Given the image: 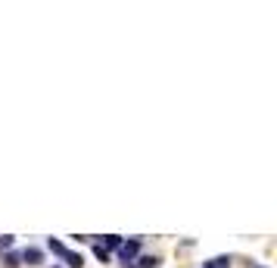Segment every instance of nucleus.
Segmentation results:
<instances>
[{"label":"nucleus","instance_id":"nucleus-1","mask_svg":"<svg viewBox=\"0 0 277 268\" xmlns=\"http://www.w3.org/2000/svg\"><path fill=\"white\" fill-rule=\"evenodd\" d=\"M47 246H50V253H57V256L69 265V268H81V265H84L81 253H72V249H69L66 243H60V240H53V237H50V240H47Z\"/></svg>","mask_w":277,"mask_h":268},{"label":"nucleus","instance_id":"nucleus-2","mask_svg":"<svg viewBox=\"0 0 277 268\" xmlns=\"http://www.w3.org/2000/svg\"><path fill=\"white\" fill-rule=\"evenodd\" d=\"M137 253H140V237H131L128 243H122V246H119V259H122L125 265H131Z\"/></svg>","mask_w":277,"mask_h":268},{"label":"nucleus","instance_id":"nucleus-3","mask_svg":"<svg viewBox=\"0 0 277 268\" xmlns=\"http://www.w3.org/2000/svg\"><path fill=\"white\" fill-rule=\"evenodd\" d=\"M19 259L28 262V265H41V262H44V253H41L38 246H25L22 253H19Z\"/></svg>","mask_w":277,"mask_h":268},{"label":"nucleus","instance_id":"nucleus-4","mask_svg":"<svg viewBox=\"0 0 277 268\" xmlns=\"http://www.w3.org/2000/svg\"><path fill=\"white\" fill-rule=\"evenodd\" d=\"M100 246L106 249V253H109V249H119V246H122V237H119V234H106Z\"/></svg>","mask_w":277,"mask_h":268},{"label":"nucleus","instance_id":"nucleus-5","mask_svg":"<svg viewBox=\"0 0 277 268\" xmlns=\"http://www.w3.org/2000/svg\"><path fill=\"white\" fill-rule=\"evenodd\" d=\"M206 268H231V259L228 256H218V259H209Z\"/></svg>","mask_w":277,"mask_h":268},{"label":"nucleus","instance_id":"nucleus-6","mask_svg":"<svg viewBox=\"0 0 277 268\" xmlns=\"http://www.w3.org/2000/svg\"><path fill=\"white\" fill-rule=\"evenodd\" d=\"M4 262H7V268H19V265H22L19 253H7V256H4Z\"/></svg>","mask_w":277,"mask_h":268},{"label":"nucleus","instance_id":"nucleus-7","mask_svg":"<svg viewBox=\"0 0 277 268\" xmlns=\"http://www.w3.org/2000/svg\"><path fill=\"white\" fill-rule=\"evenodd\" d=\"M137 265H140V268H156V265H159V256H140Z\"/></svg>","mask_w":277,"mask_h":268},{"label":"nucleus","instance_id":"nucleus-8","mask_svg":"<svg viewBox=\"0 0 277 268\" xmlns=\"http://www.w3.org/2000/svg\"><path fill=\"white\" fill-rule=\"evenodd\" d=\"M94 256H97V259H100V262H109V253H106V249H103V246H100V243H97V246H94Z\"/></svg>","mask_w":277,"mask_h":268},{"label":"nucleus","instance_id":"nucleus-9","mask_svg":"<svg viewBox=\"0 0 277 268\" xmlns=\"http://www.w3.org/2000/svg\"><path fill=\"white\" fill-rule=\"evenodd\" d=\"M10 246H13V237H10V234L0 237V249H10Z\"/></svg>","mask_w":277,"mask_h":268},{"label":"nucleus","instance_id":"nucleus-10","mask_svg":"<svg viewBox=\"0 0 277 268\" xmlns=\"http://www.w3.org/2000/svg\"><path fill=\"white\" fill-rule=\"evenodd\" d=\"M255 268H258V265H255Z\"/></svg>","mask_w":277,"mask_h":268}]
</instances>
